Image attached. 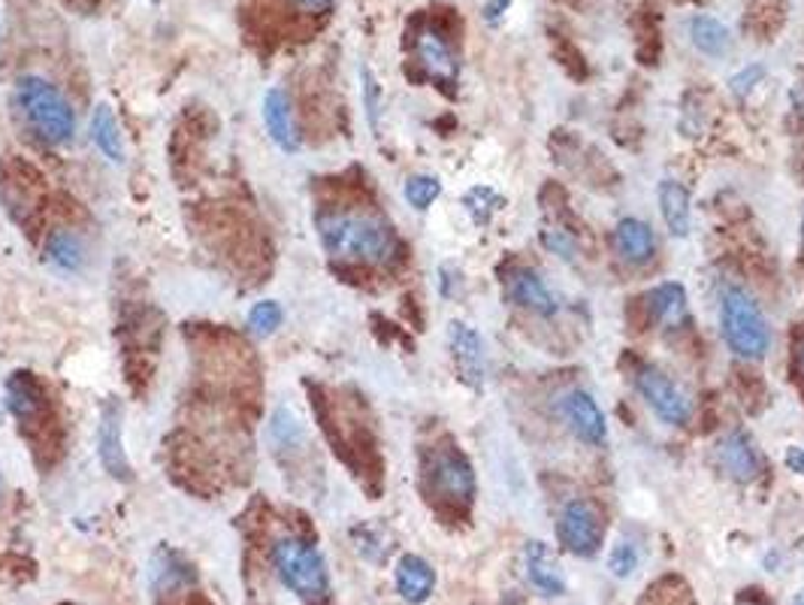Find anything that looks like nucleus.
Returning <instances> with one entry per match:
<instances>
[{
    "mask_svg": "<svg viewBox=\"0 0 804 605\" xmlns=\"http://www.w3.org/2000/svg\"><path fill=\"white\" fill-rule=\"evenodd\" d=\"M719 330L729 351L744 360H760L772 346V327L751 291L729 285L719 297Z\"/></svg>",
    "mask_w": 804,
    "mask_h": 605,
    "instance_id": "3",
    "label": "nucleus"
},
{
    "mask_svg": "<svg viewBox=\"0 0 804 605\" xmlns=\"http://www.w3.org/2000/svg\"><path fill=\"white\" fill-rule=\"evenodd\" d=\"M433 587H436V573H433V566H429L424 557H418V554L399 557L397 591L406 603L411 605L427 603L429 594H433Z\"/></svg>",
    "mask_w": 804,
    "mask_h": 605,
    "instance_id": "15",
    "label": "nucleus"
},
{
    "mask_svg": "<svg viewBox=\"0 0 804 605\" xmlns=\"http://www.w3.org/2000/svg\"><path fill=\"white\" fill-rule=\"evenodd\" d=\"M415 52H418L420 67L427 70L436 82H445V86H454L457 76H460V61H457V52L454 46L445 37L441 28L429 24L418 33V43H415Z\"/></svg>",
    "mask_w": 804,
    "mask_h": 605,
    "instance_id": "11",
    "label": "nucleus"
},
{
    "mask_svg": "<svg viewBox=\"0 0 804 605\" xmlns=\"http://www.w3.org/2000/svg\"><path fill=\"white\" fill-rule=\"evenodd\" d=\"M403 195H406L408 206H415V209H429V206L436 204L441 195V182L436 176H411L403 188Z\"/></svg>",
    "mask_w": 804,
    "mask_h": 605,
    "instance_id": "26",
    "label": "nucleus"
},
{
    "mask_svg": "<svg viewBox=\"0 0 804 605\" xmlns=\"http://www.w3.org/2000/svg\"><path fill=\"white\" fill-rule=\"evenodd\" d=\"M545 246L554 251V255H559V258L572 260L575 255H578V242H575V237L566 234V230H547Z\"/></svg>",
    "mask_w": 804,
    "mask_h": 605,
    "instance_id": "30",
    "label": "nucleus"
},
{
    "mask_svg": "<svg viewBox=\"0 0 804 605\" xmlns=\"http://www.w3.org/2000/svg\"><path fill=\"white\" fill-rule=\"evenodd\" d=\"M91 140H95L97 149L103 151L112 163H125V158H128L119 121H116V116H112V109H109L107 103H100V107L95 109V116H91Z\"/></svg>",
    "mask_w": 804,
    "mask_h": 605,
    "instance_id": "21",
    "label": "nucleus"
},
{
    "mask_svg": "<svg viewBox=\"0 0 804 605\" xmlns=\"http://www.w3.org/2000/svg\"><path fill=\"white\" fill-rule=\"evenodd\" d=\"M272 566L279 573L281 584L288 587L290 594L300 596L302 603L321 605L330 599L327 563H324L321 552L309 542L294 539V536L279 539L272 548Z\"/></svg>",
    "mask_w": 804,
    "mask_h": 605,
    "instance_id": "4",
    "label": "nucleus"
},
{
    "mask_svg": "<svg viewBox=\"0 0 804 605\" xmlns=\"http://www.w3.org/2000/svg\"><path fill=\"white\" fill-rule=\"evenodd\" d=\"M635 566H638V548L626 539L617 542L612 548V557H608V569H612L617 578H626V575H633Z\"/></svg>",
    "mask_w": 804,
    "mask_h": 605,
    "instance_id": "28",
    "label": "nucleus"
},
{
    "mask_svg": "<svg viewBox=\"0 0 804 605\" xmlns=\"http://www.w3.org/2000/svg\"><path fill=\"white\" fill-rule=\"evenodd\" d=\"M798 367H802V376H804V346L798 348Z\"/></svg>",
    "mask_w": 804,
    "mask_h": 605,
    "instance_id": "38",
    "label": "nucleus"
},
{
    "mask_svg": "<svg viewBox=\"0 0 804 605\" xmlns=\"http://www.w3.org/2000/svg\"><path fill=\"white\" fill-rule=\"evenodd\" d=\"M248 327L255 330L258 336L276 334L281 327V306L276 300H264L258 302L251 313H248Z\"/></svg>",
    "mask_w": 804,
    "mask_h": 605,
    "instance_id": "27",
    "label": "nucleus"
},
{
    "mask_svg": "<svg viewBox=\"0 0 804 605\" xmlns=\"http://www.w3.org/2000/svg\"><path fill=\"white\" fill-rule=\"evenodd\" d=\"M786 469L795 476H804V448H790L786 452Z\"/></svg>",
    "mask_w": 804,
    "mask_h": 605,
    "instance_id": "33",
    "label": "nucleus"
},
{
    "mask_svg": "<svg viewBox=\"0 0 804 605\" xmlns=\"http://www.w3.org/2000/svg\"><path fill=\"white\" fill-rule=\"evenodd\" d=\"M793 605H804V591H798V594H795Z\"/></svg>",
    "mask_w": 804,
    "mask_h": 605,
    "instance_id": "37",
    "label": "nucleus"
},
{
    "mask_svg": "<svg viewBox=\"0 0 804 605\" xmlns=\"http://www.w3.org/2000/svg\"><path fill=\"white\" fill-rule=\"evenodd\" d=\"M463 206H466V212L473 216L475 225L484 227L494 221L496 209L503 206V197L496 195L490 185H475V188H469V191L463 195Z\"/></svg>",
    "mask_w": 804,
    "mask_h": 605,
    "instance_id": "24",
    "label": "nucleus"
},
{
    "mask_svg": "<svg viewBox=\"0 0 804 605\" xmlns=\"http://www.w3.org/2000/svg\"><path fill=\"white\" fill-rule=\"evenodd\" d=\"M16 107L22 109L28 128L49 146L73 140V107L52 82H46L40 76H22L16 82Z\"/></svg>",
    "mask_w": 804,
    "mask_h": 605,
    "instance_id": "2",
    "label": "nucleus"
},
{
    "mask_svg": "<svg viewBox=\"0 0 804 605\" xmlns=\"http://www.w3.org/2000/svg\"><path fill=\"white\" fill-rule=\"evenodd\" d=\"M614 246L621 251V258L629 260V264H647L656 255L654 230L638 218H623L614 230Z\"/></svg>",
    "mask_w": 804,
    "mask_h": 605,
    "instance_id": "17",
    "label": "nucleus"
},
{
    "mask_svg": "<svg viewBox=\"0 0 804 605\" xmlns=\"http://www.w3.org/2000/svg\"><path fill=\"white\" fill-rule=\"evenodd\" d=\"M559 415L563 421L580 443L587 445H602L605 443V433H608V424H605V415H602L599 403L593 400L587 390H568L563 403H559Z\"/></svg>",
    "mask_w": 804,
    "mask_h": 605,
    "instance_id": "10",
    "label": "nucleus"
},
{
    "mask_svg": "<svg viewBox=\"0 0 804 605\" xmlns=\"http://www.w3.org/2000/svg\"><path fill=\"white\" fill-rule=\"evenodd\" d=\"M689 40H693L698 52L708 54V58H719V54H726V49H729V31H726V24L714 19V16H696V19L689 22Z\"/></svg>",
    "mask_w": 804,
    "mask_h": 605,
    "instance_id": "22",
    "label": "nucleus"
},
{
    "mask_svg": "<svg viewBox=\"0 0 804 605\" xmlns=\"http://www.w3.org/2000/svg\"><path fill=\"white\" fill-rule=\"evenodd\" d=\"M97 452H100V464L112 478L130 482L128 454H125V439H121V403L107 400L100 409V424H97Z\"/></svg>",
    "mask_w": 804,
    "mask_h": 605,
    "instance_id": "9",
    "label": "nucleus"
},
{
    "mask_svg": "<svg viewBox=\"0 0 804 605\" xmlns=\"http://www.w3.org/2000/svg\"><path fill=\"white\" fill-rule=\"evenodd\" d=\"M364 100H366V116H369V125L378 130V112H381V88H378L376 76L373 70L364 67Z\"/></svg>",
    "mask_w": 804,
    "mask_h": 605,
    "instance_id": "29",
    "label": "nucleus"
},
{
    "mask_svg": "<svg viewBox=\"0 0 804 605\" xmlns=\"http://www.w3.org/2000/svg\"><path fill=\"white\" fill-rule=\"evenodd\" d=\"M448 343L463 381L469 388L482 390L484 381H487V351H484V339L478 336V330L463 325V321H454L448 327Z\"/></svg>",
    "mask_w": 804,
    "mask_h": 605,
    "instance_id": "8",
    "label": "nucleus"
},
{
    "mask_svg": "<svg viewBox=\"0 0 804 605\" xmlns=\"http://www.w3.org/2000/svg\"><path fill=\"white\" fill-rule=\"evenodd\" d=\"M563 3H568V7H578V10H584L587 3H593V0H563Z\"/></svg>",
    "mask_w": 804,
    "mask_h": 605,
    "instance_id": "36",
    "label": "nucleus"
},
{
    "mask_svg": "<svg viewBox=\"0 0 804 605\" xmlns=\"http://www.w3.org/2000/svg\"><path fill=\"white\" fill-rule=\"evenodd\" d=\"M508 7H512V0H487V3H484V22L499 24L505 19Z\"/></svg>",
    "mask_w": 804,
    "mask_h": 605,
    "instance_id": "32",
    "label": "nucleus"
},
{
    "mask_svg": "<svg viewBox=\"0 0 804 605\" xmlns=\"http://www.w3.org/2000/svg\"><path fill=\"white\" fill-rule=\"evenodd\" d=\"M505 288H508V297H512L517 306L533 309L536 315H554L559 309L554 291H550L545 279L533 270H515L508 276V281H505Z\"/></svg>",
    "mask_w": 804,
    "mask_h": 605,
    "instance_id": "14",
    "label": "nucleus"
},
{
    "mask_svg": "<svg viewBox=\"0 0 804 605\" xmlns=\"http://www.w3.org/2000/svg\"><path fill=\"white\" fill-rule=\"evenodd\" d=\"M635 385H638V394L644 397V403L654 409L656 418H663V421L672 424V427H681V424L689 421L693 403H689V397L677 388L672 378L665 376L663 369L642 367Z\"/></svg>",
    "mask_w": 804,
    "mask_h": 605,
    "instance_id": "7",
    "label": "nucleus"
},
{
    "mask_svg": "<svg viewBox=\"0 0 804 605\" xmlns=\"http://www.w3.org/2000/svg\"><path fill=\"white\" fill-rule=\"evenodd\" d=\"M762 79V67H747L744 73H738L735 79H732V88L738 91V95H747L756 82Z\"/></svg>",
    "mask_w": 804,
    "mask_h": 605,
    "instance_id": "31",
    "label": "nucleus"
},
{
    "mask_svg": "<svg viewBox=\"0 0 804 605\" xmlns=\"http://www.w3.org/2000/svg\"><path fill=\"white\" fill-rule=\"evenodd\" d=\"M264 121H267L269 137L281 151L294 155V151L300 149V133H297V125H294L290 100L281 88H269L267 95H264Z\"/></svg>",
    "mask_w": 804,
    "mask_h": 605,
    "instance_id": "13",
    "label": "nucleus"
},
{
    "mask_svg": "<svg viewBox=\"0 0 804 605\" xmlns=\"http://www.w3.org/2000/svg\"><path fill=\"white\" fill-rule=\"evenodd\" d=\"M559 542L568 552L578 557H596L605 539V520H602L599 508L587 503V499H575L563 508L557 524Z\"/></svg>",
    "mask_w": 804,
    "mask_h": 605,
    "instance_id": "6",
    "label": "nucleus"
},
{
    "mask_svg": "<svg viewBox=\"0 0 804 605\" xmlns=\"http://www.w3.org/2000/svg\"><path fill=\"white\" fill-rule=\"evenodd\" d=\"M802 246H804V218H802Z\"/></svg>",
    "mask_w": 804,
    "mask_h": 605,
    "instance_id": "39",
    "label": "nucleus"
},
{
    "mask_svg": "<svg viewBox=\"0 0 804 605\" xmlns=\"http://www.w3.org/2000/svg\"><path fill=\"white\" fill-rule=\"evenodd\" d=\"M644 306H647V313H651V321H654V325L677 327L686 315L684 285H677V281H663L659 288H654V291L644 297Z\"/></svg>",
    "mask_w": 804,
    "mask_h": 605,
    "instance_id": "18",
    "label": "nucleus"
},
{
    "mask_svg": "<svg viewBox=\"0 0 804 605\" xmlns=\"http://www.w3.org/2000/svg\"><path fill=\"white\" fill-rule=\"evenodd\" d=\"M46 255L52 260L58 270L64 272H79L86 264V246L82 239L76 237L73 230H54L49 242H46Z\"/></svg>",
    "mask_w": 804,
    "mask_h": 605,
    "instance_id": "23",
    "label": "nucleus"
},
{
    "mask_svg": "<svg viewBox=\"0 0 804 605\" xmlns=\"http://www.w3.org/2000/svg\"><path fill=\"white\" fill-rule=\"evenodd\" d=\"M318 237L332 258L351 264H385L397 246L390 227L369 212H324L318 218Z\"/></svg>",
    "mask_w": 804,
    "mask_h": 605,
    "instance_id": "1",
    "label": "nucleus"
},
{
    "mask_svg": "<svg viewBox=\"0 0 804 605\" xmlns=\"http://www.w3.org/2000/svg\"><path fill=\"white\" fill-rule=\"evenodd\" d=\"M693 200H689V191L684 185L675 182V179H665L659 185V206H663V218L668 230L675 237H686L689 227H693Z\"/></svg>",
    "mask_w": 804,
    "mask_h": 605,
    "instance_id": "20",
    "label": "nucleus"
},
{
    "mask_svg": "<svg viewBox=\"0 0 804 605\" xmlns=\"http://www.w3.org/2000/svg\"><path fill=\"white\" fill-rule=\"evenodd\" d=\"M427 482L433 494L448 503L466 506L475 497V469L469 457L457 452L454 445L436 448L427 460Z\"/></svg>",
    "mask_w": 804,
    "mask_h": 605,
    "instance_id": "5",
    "label": "nucleus"
},
{
    "mask_svg": "<svg viewBox=\"0 0 804 605\" xmlns=\"http://www.w3.org/2000/svg\"><path fill=\"white\" fill-rule=\"evenodd\" d=\"M454 281H457V272L450 270V267H445V270H441V281H439V288H441V294H445V297H450V294H454Z\"/></svg>",
    "mask_w": 804,
    "mask_h": 605,
    "instance_id": "35",
    "label": "nucleus"
},
{
    "mask_svg": "<svg viewBox=\"0 0 804 605\" xmlns=\"http://www.w3.org/2000/svg\"><path fill=\"white\" fill-rule=\"evenodd\" d=\"M714 464L719 473H726L732 482H741V485L760 476V454L747 439V433H726L714 448Z\"/></svg>",
    "mask_w": 804,
    "mask_h": 605,
    "instance_id": "12",
    "label": "nucleus"
},
{
    "mask_svg": "<svg viewBox=\"0 0 804 605\" xmlns=\"http://www.w3.org/2000/svg\"><path fill=\"white\" fill-rule=\"evenodd\" d=\"M526 575L538 594L563 596L566 594V578L559 575V566L545 542H529L526 545Z\"/></svg>",
    "mask_w": 804,
    "mask_h": 605,
    "instance_id": "16",
    "label": "nucleus"
},
{
    "mask_svg": "<svg viewBox=\"0 0 804 605\" xmlns=\"http://www.w3.org/2000/svg\"><path fill=\"white\" fill-rule=\"evenodd\" d=\"M783 0H756L747 12V31L774 33L783 24Z\"/></svg>",
    "mask_w": 804,
    "mask_h": 605,
    "instance_id": "25",
    "label": "nucleus"
},
{
    "mask_svg": "<svg viewBox=\"0 0 804 605\" xmlns=\"http://www.w3.org/2000/svg\"><path fill=\"white\" fill-rule=\"evenodd\" d=\"M294 3L306 12H327L332 7V0H294Z\"/></svg>",
    "mask_w": 804,
    "mask_h": 605,
    "instance_id": "34",
    "label": "nucleus"
},
{
    "mask_svg": "<svg viewBox=\"0 0 804 605\" xmlns=\"http://www.w3.org/2000/svg\"><path fill=\"white\" fill-rule=\"evenodd\" d=\"M43 403H46L43 388H40V381H37L31 373H16V376L7 381V406H10V411L19 418V421H33V418H40Z\"/></svg>",
    "mask_w": 804,
    "mask_h": 605,
    "instance_id": "19",
    "label": "nucleus"
}]
</instances>
